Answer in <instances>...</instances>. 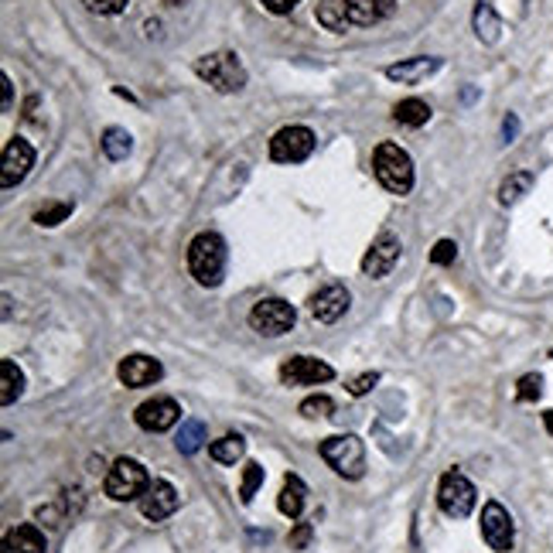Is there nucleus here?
I'll return each instance as SVG.
<instances>
[{"label":"nucleus","mask_w":553,"mask_h":553,"mask_svg":"<svg viewBox=\"0 0 553 553\" xmlns=\"http://www.w3.org/2000/svg\"><path fill=\"white\" fill-rule=\"evenodd\" d=\"M543 427H547V434L553 438V410H543Z\"/></svg>","instance_id":"nucleus-40"},{"label":"nucleus","mask_w":553,"mask_h":553,"mask_svg":"<svg viewBox=\"0 0 553 553\" xmlns=\"http://www.w3.org/2000/svg\"><path fill=\"white\" fill-rule=\"evenodd\" d=\"M21 393H24V373L17 369L14 358H4L0 362V403L11 407Z\"/></svg>","instance_id":"nucleus-22"},{"label":"nucleus","mask_w":553,"mask_h":553,"mask_svg":"<svg viewBox=\"0 0 553 553\" xmlns=\"http://www.w3.org/2000/svg\"><path fill=\"white\" fill-rule=\"evenodd\" d=\"M297 322V311H294L291 301H284V297H263L253 304L249 311V325L253 331H260L267 339H280V335H287Z\"/></svg>","instance_id":"nucleus-7"},{"label":"nucleus","mask_w":553,"mask_h":553,"mask_svg":"<svg viewBox=\"0 0 553 553\" xmlns=\"http://www.w3.org/2000/svg\"><path fill=\"white\" fill-rule=\"evenodd\" d=\"M373 171L386 192H393V195H410V188H413V161H410V154L400 144L383 141V144L376 147Z\"/></svg>","instance_id":"nucleus-2"},{"label":"nucleus","mask_w":553,"mask_h":553,"mask_svg":"<svg viewBox=\"0 0 553 553\" xmlns=\"http://www.w3.org/2000/svg\"><path fill=\"white\" fill-rule=\"evenodd\" d=\"M349 304H352V294L345 291L342 284H328V287L311 294L308 311L314 314V322H322V325H335L345 311H349Z\"/></svg>","instance_id":"nucleus-14"},{"label":"nucleus","mask_w":553,"mask_h":553,"mask_svg":"<svg viewBox=\"0 0 553 553\" xmlns=\"http://www.w3.org/2000/svg\"><path fill=\"white\" fill-rule=\"evenodd\" d=\"M0 86H4V110H11V103H14V86L7 76H0Z\"/></svg>","instance_id":"nucleus-39"},{"label":"nucleus","mask_w":553,"mask_h":553,"mask_svg":"<svg viewBox=\"0 0 553 553\" xmlns=\"http://www.w3.org/2000/svg\"><path fill=\"white\" fill-rule=\"evenodd\" d=\"M376 383H379V373H362L358 379H352V383H349V393H352V396H366V393L373 390Z\"/></svg>","instance_id":"nucleus-36"},{"label":"nucleus","mask_w":553,"mask_h":553,"mask_svg":"<svg viewBox=\"0 0 553 553\" xmlns=\"http://www.w3.org/2000/svg\"><path fill=\"white\" fill-rule=\"evenodd\" d=\"M438 68H440V59H434V55H417V59H407L400 66L386 68V79L400 82V86H417L421 79L434 76Z\"/></svg>","instance_id":"nucleus-18"},{"label":"nucleus","mask_w":553,"mask_h":553,"mask_svg":"<svg viewBox=\"0 0 553 553\" xmlns=\"http://www.w3.org/2000/svg\"><path fill=\"white\" fill-rule=\"evenodd\" d=\"M314 150V133L308 127H280L270 137V158L276 164H301Z\"/></svg>","instance_id":"nucleus-8"},{"label":"nucleus","mask_w":553,"mask_h":553,"mask_svg":"<svg viewBox=\"0 0 553 553\" xmlns=\"http://www.w3.org/2000/svg\"><path fill=\"white\" fill-rule=\"evenodd\" d=\"M311 537H314L311 522H297V526H294V533L287 537V543H291V550H304V547L311 543Z\"/></svg>","instance_id":"nucleus-35"},{"label":"nucleus","mask_w":553,"mask_h":553,"mask_svg":"<svg viewBox=\"0 0 553 553\" xmlns=\"http://www.w3.org/2000/svg\"><path fill=\"white\" fill-rule=\"evenodd\" d=\"M400 236H393L390 229H383L379 236L373 240V246L366 249V257H362V276H373V280H383V276L390 274L396 260H400Z\"/></svg>","instance_id":"nucleus-11"},{"label":"nucleus","mask_w":553,"mask_h":553,"mask_svg":"<svg viewBox=\"0 0 553 553\" xmlns=\"http://www.w3.org/2000/svg\"><path fill=\"white\" fill-rule=\"evenodd\" d=\"M304 503H308V485H304L297 475H287V478H284V488H280V495H276V509H280L287 520H301Z\"/></svg>","instance_id":"nucleus-19"},{"label":"nucleus","mask_w":553,"mask_h":553,"mask_svg":"<svg viewBox=\"0 0 553 553\" xmlns=\"http://www.w3.org/2000/svg\"><path fill=\"white\" fill-rule=\"evenodd\" d=\"M147 488H150V475L141 461L133 458H116L113 468L106 472V482H103V492L113 499V503H131V499H141Z\"/></svg>","instance_id":"nucleus-5"},{"label":"nucleus","mask_w":553,"mask_h":553,"mask_svg":"<svg viewBox=\"0 0 553 553\" xmlns=\"http://www.w3.org/2000/svg\"><path fill=\"white\" fill-rule=\"evenodd\" d=\"M133 421H137L141 431L164 434L181 421V407L178 400H171V396H154V400H144L141 407L133 410Z\"/></svg>","instance_id":"nucleus-12"},{"label":"nucleus","mask_w":553,"mask_h":553,"mask_svg":"<svg viewBox=\"0 0 553 553\" xmlns=\"http://www.w3.org/2000/svg\"><path fill=\"white\" fill-rule=\"evenodd\" d=\"M472 24H475V34H478V41H485V45H495L499 41V32H503V21L495 14V7L492 4H478L472 14Z\"/></svg>","instance_id":"nucleus-21"},{"label":"nucleus","mask_w":553,"mask_h":553,"mask_svg":"<svg viewBox=\"0 0 553 553\" xmlns=\"http://www.w3.org/2000/svg\"><path fill=\"white\" fill-rule=\"evenodd\" d=\"M301 413L308 417V421H318V417H331L335 413V400L325 396V393H318V396H308L304 403H301Z\"/></svg>","instance_id":"nucleus-32"},{"label":"nucleus","mask_w":553,"mask_h":553,"mask_svg":"<svg viewBox=\"0 0 553 553\" xmlns=\"http://www.w3.org/2000/svg\"><path fill=\"white\" fill-rule=\"evenodd\" d=\"M246 451V440L243 434H226V438L212 440L209 444V455L219 461V465H236Z\"/></svg>","instance_id":"nucleus-25"},{"label":"nucleus","mask_w":553,"mask_h":553,"mask_svg":"<svg viewBox=\"0 0 553 553\" xmlns=\"http://www.w3.org/2000/svg\"><path fill=\"white\" fill-rule=\"evenodd\" d=\"M393 120H396V123H403V127H423V123L431 120V106H427L423 99H417V96L400 99V103L393 106Z\"/></svg>","instance_id":"nucleus-23"},{"label":"nucleus","mask_w":553,"mask_h":553,"mask_svg":"<svg viewBox=\"0 0 553 553\" xmlns=\"http://www.w3.org/2000/svg\"><path fill=\"white\" fill-rule=\"evenodd\" d=\"M4 553H11V550H4Z\"/></svg>","instance_id":"nucleus-42"},{"label":"nucleus","mask_w":553,"mask_h":553,"mask_svg":"<svg viewBox=\"0 0 553 553\" xmlns=\"http://www.w3.org/2000/svg\"><path fill=\"white\" fill-rule=\"evenodd\" d=\"M103 154L110 158V161H127L131 158V150H133V137L123 127H110V131L103 133Z\"/></svg>","instance_id":"nucleus-24"},{"label":"nucleus","mask_w":553,"mask_h":553,"mask_svg":"<svg viewBox=\"0 0 553 553\" xmlns=\"http://www.w3.org/2000/svg\"><path fill=\"white\" fill-rule=\"evenodd\" d=\"M34 168V147L24 137H11L4 144V171H0V185L4 188H14L32 175Z\"/></svg>","instance_id":"nucleus-13"},{"label":"nucleus","mask_w":553,"mask_h":553,"mask_svg":"<svg viewBox=\"0 0 553 553\" xmlns=\"http://www.w3.org/2000/svg\"><path fill=\"white\" fill-rule=\"evenodd\" d=\"M539 396H543V376L526 373L520 383H516V400H520V403H537Z\"/></svg>","instance_id":"nucleus-31"},{"label":"nucleus","mask_w":553,"mask_h":553,"mask_svg":"<svg viewBox=\"0 0 553 553\" xmlns=\"http://www.w3.org/2000/svg\"><path fill=\"white\" fill-rule=\"evenodd\" d=\"M198 79H205L212 89L219 93H240L246 86V68L240 62V55L232 51H212V55H202L195 62Z\"/></svg>","instance_id":"nucleus-4"},{"label":"nucleus","mask_w":553,"mask_h":553,"mask_svg":"<svg viewBox=\"0 0 553 553\" xmlns=\"http://www.w3.org/2000/svg\"><path fill=\"white\" fill-rule=\"evenodd\" d=\"M178 503H181L178 488L171 485V482H164V478H158V482H150V488L141 495V512H144V520L161 522L178 509Z\"/></svg>","instance_id":"nucleus-16"},{"label":"nucleus","mask_w":553,"mask_h":553,"mask_svg":"<svg viewBox=\"0 0 553 553\" xmlns=\"http://www.w3.org/2000/svg\"><path fill=\"white\" fill-rule=\"evenodd\" d=\"M318 24L325 28V32H345V24H349V14H345V4L342 0H322L318 4Z\"/></svg>","instance_id":"nucleus-26"},{"label":"nucleus","mask_w":553,"mask_h":553,"mask_svg":"<svg viewBox=\"0 0 553 553\" xmlns=\"http://www.w3.org/2000/svg\"><path fill=\"white\" fill-rule=\"evenodd\" d=\"M4 550L11 553H45V533L32 526V522H24V526H14V530H7V537H4Z\"/></svg>","instance_id":"nucleus-20"},{"label":"nucleus","mask_w":553,"mask_h":553,"mask_svg":"<svg viewBox=\"0 0 553 553\" xmlns=\"http://www.w3.org/2000/svg\"><path fill=\"white\" fill-rule=\"evenodd\" d=\"M482 537L495 553H509L512 543H516V526H512V516L503 503L488 499L485 509H482Z\"/></svg>","instance_id":"nucleus-9"},{"label":"nucleus","mask_w":553,"mask_h":553,"mask_svg":"<svg viewBox=\"0 0 553 553\" xmlns=\"http://www.w3.org/2000/svg\"><path fill=\"white\" fill-rule=\"evenodd\" d=\"M530 188H533V175H530V171H516V175H509V178L499 185V202H503V205H516Z\"/></svg>","instance_id":"nucleus-27"},{"label":"nucleus","mask_w":553,"mask_h":553,"mask_svg":"<svg viewBox=\"0 0 553 553\" xmlns=\"http://www.w3.org/2000/svg\"><path fill=\"white\" fill-rule=\"evenodd\" d=\"M322 458L335 475H342L349 482H356L366 475V444L356 434H335V438L322 440Z\"/></svg>","instance_id":"nucleus-3"},{"label":"nucleus","mask_w":553,"mask_h":553,"mask_svg":"<svg viewBox=\"0 0 553 553\" xmlns=\"http://www.w3.org/2000/svg\"><path fill=\"white\" fill-rule=\"evenodd\" d=\"M164 4H171V7H181V4H185V0H164Z\"/></svg>","instance_id":"nucleus-41"},{"label":"nucleus","mask_w":553,"mask_h":553,"mask_svg":"<svg viewBox=\"0 0 553 553\" xmlns=\"http://www.w3.org/2000/svg\"><path fill=\"white\" fill-rule=\"evenodd\" d=\"M202 440H205V423L202 421H185L178 431V438H175V444H178L181 455H195L198 448H202Z\"/></svg>","instance_id":"nucleus-28"},{"label":"nucleus","mask_w":553,"mask_h":553,"mask_svg":"<svg viewBox=\"0 0 553 553\" xmlns=\"http://www.w3.org/2000/svg\"><path fill=\"white\" fill-rule=\"evenodd\" d=\"M345 14H349V24H358V28H369V24H379L393 14V0H342Z\"/></svg>","instance_id":"nucleus-17"},{"label":"nucleus","mask_w":553,"mask_h":553,"mask_svg":"<svg viewBox=\"0 0 553 553\" xmlns=\"http://www.w3.org/2000/svg\"><path fill=\"white\" fill-rule=\"evenodd\" d=\"M458 260V243L455 240H438L434 249H431V263H438V267H451Z\"/></svg>","instance_id":"nucleus-34"},{"label":"nucleus","mask_w":553,"mask_h":553,"mask_svg":"<svg viewBox=\"0 0 553 553\" xmlns=\"http://www.w3.org/2000/svg\"><path fill=\"white\" fill-rule=\"evenodd\" d=\"M335 379V369L314 356H291L280 362V383L284 386H318Z\"/></svg>","instance_id":"nucleus-10"},{"label":"nucleus","mask_w":553,"mask_h":553,"mask_svg":"<svg viewBox=\"0 0 553 553\" xmlns=\"http://www.w3.org/2000/svg\"><path fill=\"white\" fill-rule=\"evenodd\" d=\"M503 133H505V144H509V141H512V137H516V133H520V120H516V116H505V123H503Z\"/></svg>","instance_id":"nucleus-38"},{"label":"nucleus","mask_w":553,"mask_h":553,"mask_svg":"<svg viewBox=\"0 0 553 553\" xmlns=\"http://www.w3.org/2000/svg\"><path fill=\"white\" fill-rule=\"evenodd\" d=\"M263 7H267V11H270V14H291L294 7H297V4H301V0H260Z\"/></svg>","instance_id":"nucleus-37"},{"label":"nucleus","mask_w":553,"mask_h":553,"mask_svg":"<svg viewBox=\"0 0 553 553\" xmlns=\"http://www.w3.org/2000/svg\"><path fill=\"white\" fill-rule=\"evenodd\" d=\"M86 4V11L89 14H99V17H116L127 11V4L131 0H82Z\"/></svg>","instance_id":"nucleus-33"},{"label":"nucleus","mask_w":553,"mask_h":553,"mask_svg":"<svg viewBox=\"0 0 553 553\" xmlns=\"http://www.w3.org/2000/svg\"><path fill=\"white\" fill-rule=\"evenodd\" d=\"M72 202H49L45 209H38L34 212V222L41 229H51V226H59V222H66L68 215H72Z\"/></svg>","instance_id":"nucleus-30"},{"label":"nucleus","mask_w":553,"mask_h":553,"mask_svg":"<svg viewBox=\"0 0 553 553\" xmlns=\"http://www.w3.org/2000/svg\"><path fill=\"white\" fill-rule=\"evenodd\" d=\"M188 274L202 287H219L226 274V243L219 232H198L188 243Z\"/></svg>","instance_id":"nucleus-1"},{"label":"nucleus","mask_w":553,"mask_h":553,"mask_svg":"<svg viewBox=\"0 0 553 553\" xmlns=\"http://www.w3.org/2000/svg\"><path fill=\"white\" fill-rule=\"evenodd\" d=\"M475 503H478V492H475L472 478L465 472H458V468H451V472L440 475V485H438V505L444 516H451V520H465L468 512L475 509Z\"/></svg>","instance_id":"nucleus-6"},{"label":"nucleus","mask_w":553,"mask_h":553,"mask_svg":"<svg viewBox=\"0 0 553 553\" xmlns=\"http://www.w3.org/2000/svg\"><path fill=\"white\" fill-rule=\"evenodd\" d=\"M116 376H120V383H123L127 390H144V386H154V383L161 379L164 366L154 356H141V352H137V356L120 358Z\"/></svg>","instance_id":"nucleus-15"},{"label":"nucleus","mask_w":553,"mask_h":553,"mask_svg":"<svg viewBox=\"0 0 553 553\" xmlns=\"http://www.w3.org/2000/svg\"><path fill=\"white\" fill-rule=\"evenodd\" d=\"M263 478H267V472H263L260 461H249L243 468V482H240V503L243 505L253 503V495H257V488L263 485Z\"/></svg>","instance_id":"nucleus-29"}]
</instances>
